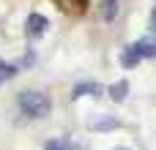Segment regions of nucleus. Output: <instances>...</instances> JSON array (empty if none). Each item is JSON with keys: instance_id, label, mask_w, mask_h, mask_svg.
<instances>
[{"instance_id": "nucleus-1", "label": "nucleus", "mask_w": 156, "mask_h": 150, "mask_svg": "<svg viewBox=\"0 0 156 150\" xmlns=\"http://www.w3.org/2000/svg\"><path fill=\"white\" fill-rule=\"evenodd\" d=\"M16 107L22 109V115H27L33 120H44L52 112V104H49V98L41 90H22L16 96Z\"/></svg>"}, {"instance_id": "nucleus-4", "label": "nucleus", "mask_w": 156, "mask_h": 150, "mask_svg": "<svg viewBox=\"0 0 156 150\" xmlns=\"http://www.w3.org/2000/svg\"><path fill=\"white\" fill-rule=\"evenodd\" d=\"M140 60H143V57H140V52H137V46H134V44H129V46H123V49H121V66L134 68Z\"/></svg>"}, {"instance_id": "nucleus-11", "label": "nucleus", "mask_w": 156, "mask_h": 150, "mask_svg": "<svg viewBox=\"0 0 156 150\" xmlns=\"http://www.w3.org/2000/svg\"><path fill=\"white\" fill-rule=\"evenodd\" d=\"M151 30L156 33V8H154V14H151Z\"/></svg>"}, {"instance_id": "nucleus-12", "label": "nucleus", "mask_w": 156, "mask_h": 150, "mask_svg": "<svg viewBox=\"0 0 156 150\" xmlns=\"http://www.w3.org/2000/svg\"><path fill=\"white\" fill-rule=\"evenodd\" d=\"M115 150H129V148H115Z\"/></svg>"}, {"instance_id": "nucleus-10", "label": "nucleus", "mask_w": 156, "mask_h": 150, "mask_svg": "<svg viewBox=\"0 0 156 150\" xmlns=\"http://www.w3.org/2000/svg\"><path fill=\"white\" fill-rule=\"evenodd\" d=\"M115 8H118V0H104L101 3V16L104 19H112L115 16Z\"/></svg>"}, {"instance_id": "nucleus-3", "label": "nucleus", "mask_w": 156, "mask_h": 150, "mask_svg": "<svg viewBox=\"0 0 156 150\" xmlns=\"http://www.w3.org/2000/svg\"><path fill=\"white\" fill-rule=\"evenodd\" d=\"M99 93H101V87H99L96 82H80V85L71 87V98H74V101L82 98V96H99Z\"/></svg>"}, {"instance_id": "nucleus-8", "label": "nucleus", "mask_w": 156, "mask_h": 150, "mask_svg": "<svg viewBox=\"0 0 156 150\" xmlns=\"http://www.w3.org/2000/svg\"><path fill=\"white\" fill-rule=\"evenodd\" d=\"M44 150H74V145L69 142V139H63V137H55V139H49Z\"/></svg>"}, {"instance_id": "nucleus-6", "label": "nucleus", "mask_w": 156, "mask_h": 150, "mask_svg": "<svg viewBox=\"0 0 156 150\" xmlns=\"http://www.w3.org/2000/svg\"><path fill=\"white\" fill-rule=\"evenodd\" d=\"M134 46H137L140 57H156V38H151V36H145V38L134 41Z\"/></svg>"}, {"instance_id": "nucleus-5", "label": "nucleus", "mask_w": 156, "mask_h": 150, "mask_svg": "<svg viewBox=\"0 0 156 150\" xmlns=\"http://www.w3.org/2000/svg\"><path fill=\"white\" fill-rule=\"evenodd\" d=\"M118 126V120L112 118V115H99L96 120H90L88 123V128L90 131H110V128H115Z\"/></svg>"}, {"instance_id": "nucleus-2", "label": "nucleus", "mask_w": 156, "mask_h": 150, "mask_svg": "<svg viewBox=\"0 0 156 150\" xmlns=\"http://www.w3.org/2000/svg\"><path fill=\"white\" fill-rule=\"evenodd\" d=\"M47 27H49V22H47V16H41V14H30V16L25 19V36H27L30 41L41 38V36L47 33Z\"/></svg>"}, {"instance_id": "nucleus-9", "label": "nucleus", "mask_w": 156, "mask_h": 150, "mask_svg": "<svg viewBox=\"0 0 156 150\" xmlns=\"http://www.w3.org/2000/svg\"><path fill=\"white\" fill-rule=\"evenodd\" d=\"M11 77H16V66H8L5 60H0V85L5 79H11Z\"/></svg>"}, {"instance_id": "nucleus-7", "label": "nucleus", "mask_w": 156, "mask_h": 150, "mask_svg": "<svg viewBox=\"0 0 156 150\" xmlns=\"http://www.w3.org/2000/svg\"><path fill=\"white\" fill-rule=\"evenodd\" d=\"M126 96H129V82H126V79L110 85V98H112V101H123Z\"/></svg>"}]
</instances>
